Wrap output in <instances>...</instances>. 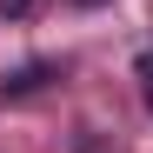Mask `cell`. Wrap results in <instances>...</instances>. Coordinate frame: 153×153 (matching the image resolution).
I'll return each mask as SVG.
<instances>
[{
    "instance_id": "obj_1",
    "label": "cell",
    "mask_w": 153,
    "mask_h": 153,
    "mask_svg": "<svg viewBox=\"0 0 153 153\" xmlns=\"http://www.w3.org/2000/svg\"><path fill=\"white\" fill-rule=\"evenodd\" d=\"M40 80H47V67H20V73H13V80H7V87H13V93H33Z\"/></svg>"
},
{
    "instance_id": "obj_2",
    "label": "cell",
    "mask_w": 153,
    "mask_h": 153,
    "mask_svg": "<svg viewBox=\"0 0 153 153\" xmlns=\"http://www.w3.org/2000/svg\"><path fill=\"white\" fill-rule=\"evenodd\" d=\"M27 7H33V0H0V20H20Z\"/></svg>"
},
{
    "instance_id": "obj_3",
    "label": "cell",
    "mask_w": 153,
    "mask_h": 153,
    "mask_svg": "<svg viewBox=\"0 0 153 153\" xmlns=\"http://www.w3.org/2000/svg\"><path fill=\"white\" fill-rule=\"evenodd\" d=\"M140 87H146V107H153V53L140 60Z\"/></svg>"
},
{
    "instance_id": "obj_4",
    "label": "cell",
    "mask_w": 153,
    "mask_h": 153,
    "mask_svg": "<svg viewBox=\"0 0 153 153\" xmlns=\"http://www.w3.org/2000/svg\"><path fill=\"white\" fill-rule=\"evenodd\" d=\"M80 7H100V0H80Z\"/></svg>"
}]
</instances>
